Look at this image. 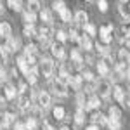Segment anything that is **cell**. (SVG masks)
Returning a JSON list of instances; mask_svg holds the SVG:
<instances>
[{
    "label": "cell",
    "mask_w": 130,
    "mask_h": 130,
    "mask_svg": "<svg viewBox=\"0 0 130 130\" xmlns=\"http://www.w3.org/2000/svg\"><path fill=\"white\" fill-rule=\"evenodd\" d=\"M50 87L54 90V94H57V95H62V97L68 95V83L61 78H54L50 82Z\"/></svg>",
    "instance_id": "obj_1"
},
{
    "label": "cell",
    "mask_w": 130,
    "mask_h": 130,
    "mask_svg": "<svg viewBox=\"0 0 130 130\" xmlns=\"http://www.w3.org/2000/svg\"><path fill=\"white\" fill-rule=\"evenodd\" d=\"M99 38L104 45L111 43L113 40V24H106V26H101L99 28Z\"/></svg>",
    "instance_id": "obj_2"
},
{
    "label": "cell",
    "mask_w": 130,
    "mask_h": 130,
    "mask_svg": "<svg viewBox=\"0 0 130 130\" xmlns=\"http://www.w3.org/2000/svg\"><path fill=\"white\" fill-rule=\"evenodd\" d=\"M40 71L45 78H50L52 76V71H54V61L49 59V57L40 59Z\"/></svg>",
    "instance_id": "obj_3"
},
{
    "label": "cell",
    "mask_w": 130,
    "mask_h": 130,
    "mask_svg": "<svg viewBox=\"0 0 130 130\" xmlns=\"http://www.w3.org/2000/svg\"><path fill=\"white\" fill-rule=\"evenodd\" d=\"M50 52H52V56L57 57L61 62L66 59V50H64V45H62L61 42H54V43L50 45Z\"/></svg>",
    "instance_id": "obj_4"
},
{
    "label": "cell",
    "mask_w": 130,
    "mask_h": 130,
    "mask_svg": "<svg viewBox=\"0 0 130 130\" xmlns=\"http://www.w3.org/2000/svg\"><path fill=\"white\" fill-rule=\"evenodd\" d=\"M97 92H99V97L108 99V97L111 95V92H113V87H111L109 82H99V85H97Z\"/></svg>",
    "instance_id": "obj_5"
},
{
    "label": "cell",
    "mask_w": 130,
    "mask_h": 130,
    "mask_svg": "<svg viewBox=\"0 0 130 130\" xmlns=\"http://www.w3.org/2000/svg\"><path fill=\"white\" fill-rule=\"evenodd\" d=\"M50 102H52V99H50L49 92H45V90L38 92V108H42V109L45 111L47 108H50Z\"/></svg>",
    "instance_id": "obj_6"
},
{
    "label": "cell",
    "mask_w": 130,
    "mask_h": 130,
    "mask_svg": "<svg viewBox=\"0 0 130 130\" xmlns=\"http://www.w3.org/2000/svg\"><path fill=\"white\" fill-rule=\"evenodd\" d=\"M70 59H71V62L75 64V68H76V70H82V66H83V57H82V54H80L76 49L71 50Z\"/></svg>",
    "instance_id": "obj_7"
},
{
    "label": "cell",
    "mask_w": 130,
    "mask_h": 130,
    "mask_svg": "<svg viewBox=\"0 0 130 130\" xmlns=\"http://www.w3.org/2000/svg\"><path fill=\"white\" fill-rule=\"evenodd\" d=\"M118 64L121 66H130V52L127 49H120L118 50Z\"/></svg>",
    "instance_id": "obj_8"
},
{
    "label": "cell",
    "mask_w": 130,
    "mask_h": 130,
    "mask_svg": "<svg viewBox=\"0 0 130 130\" xmlns=\"http://www.w3.org/2000/svg\"><path fill=\"white\" fill-rule=\"evenodd\" d=\"M113 97H115V101L116 102H125V90H123V87H120V85H113Z\"/></svg>",
    "instance_id": "obj_9"
},
{
    "label": "cell",
    "mask_w": 130,
    "mask_h": 130,
    "mask_svg": "<svg viewBox=\"0 0 130 130\" xmlns=\"http://www.w3.org/2000/svg\"><path fill=\"white\" fill-rule=\"evenodd\" d=\"M30 102H31V97H28L26 94H21L19 99H18V106H19V109H21V111H28V109L31 108Z\"/></svg>",
    "instance_id": "obj_10"
},
{
    "label": "cell",
    "mask_w": 130,
    "mask_h": 130,
    "mask_svg": "<svg viewBox=\"0 0 130 130\" xmlns=\"http://www.w3.org/2000/svg\"><path fill=\"white\" fill-rule=\"evenodd\" d=\"M118 10H120L123 21L130 23V7H128V4H127V2H120V4H118Z\"/></svg>",
    "instance_id": "obj_11"
},
{
    "label": "cell",
    "mask_w": 130,
    "mask_h": 130,
    "mask_svg": "<svg viewBox=\"0 0 130 130\" xmlns=\"http://www.w3.org/2000/svg\"><path fill=\"white\" fill-rule=\"evenodd\" d=\"M78 43H80L82 49L87 50V52H90V50H92V47H94V43H92V40H90L89 35H82L80 40H78Z\"/></svg>",
    "instance_id": "obj_12"
},
{
    "label": "cell",
    "mask_w": 130,
    "mask_h": 130,
    "mask_svg": "<svg viewBox=\"0 0 130 130\" xmlns=\"http://www.w3.org/2000/svg\"><path fill=\"white\" fill-rule=\"evenodd\" d=\"M75 23L78 24V26H85L87 24V21H89V16H87V12L85 10H78L76 14H75Z\"/></svg>",
    "instance_id": "obj_13"
},
{
    "label": "cell",
    "mask_w": 130,
    "mask_h": 130,
    "mask_svg": "<svg viewBox=\"0 0 130 130\" xmlns=\"http://www.w3.org/2000/svg\"><path fill=\"white\" fill-rule=\"evenodd\" d=\"M99 106H101L99 95H92V97L87 101V104H85V108H83V109H85V111H90V109H95V108H99Z\"/></svg>",
    "instance_id": "obj_14"
},
{
    "label": "cell",
    "mask_w": 130,
    "mask_h": 130,
    "mask_svg": "<svg viewBox=\"0 0 130 130\" xmlns=\"http://www.w3.org/2000/svg\"><path fill=\"white\" fill-rule=\"evenodd\" d=\"M16 62H18V68H19V70L24 73V76H26V75H28V73L31 71V68L28 66V62H26V57H24V56H19Z\"/></svg>",
    "instance_id": "obj_15"
},
{
    "label": "cell",
    "mask_w": 130,
    "mask_h": 130,
    "mask_svg": "<svg viewBox=\"0 0 130 130\" xmlns=\"http://www.w3.org/2000/svg\"><path fill=\"white\" fill-rule=\"evenodd\" d=\"M83 82H85V80H83V76H82V75H75V76H71V80H70L68 85H71L75 90H80Z\"/></svg>",
    "instance_id": "obj_16"
},
{
    "label": "cell",
    "mask_w": 130,
    "mask_h": 130,
    "mask_svg": "<svg viewBox=\"0 0 130 130\" xmlns=\"http://www.w3.org/2000/svg\"><path fill=\"white\" fill-rule=\"evenodd\" d=\"M7 47H9L12 52H16V50L21 49V40H19V38H16V37H10L9 40H7Z\"/></svg>",
    "instance_id": "obj_17"
},
{
    "label": "cell",
    "mask_w": 130,
    "mask_h": 130,
    "mask_svg": "<svg viewBox=\"0 0 130 130\" xmlns=\"http://www.w3.org/2000/svg\"><path fill=\"white\" fill-rule=\"evenodd\" d=\"M97 71H99L101 76H108V75H109V71H111V68H109V66H108V64H106L102 59H101L99 62H97Z\"/></svg>",
    "instance_id": "obj_18"
},
{
    "label": "cell",
    "mask_w": 130,
    "mask_h": 130,
    "mask_svg": "<svg viewBox=\"0 0 130 130\" xmlns=\"http://www.w3.org/2000/svg\"><path fill=\"white\" fill-rule=\"evenodd\" d=\"M90 120L94 121V123H99V125H108V120H109V118H106V116L101 115V113H94V115L90 116Z\"/></svg>",
    "instance_id": "obj_19"
},
{
    "label": "cell",
    "mask_w": 130,
    "mask_h": 130,
    "mask_svg": "<svg viewBox=\"0 0 130 130\" xmlns=\"http://www.w3.org/2000/svg\"><path fill=\"white\" fill-rule=\"evenodd\" d=\"M26 82L30 83V85H37V82H38V70L35 68V70H31L28 75H26Z\"/></svg>",
    "instance_id": "obj_20"
},
{
    "label": "cell",
    "mask_w": 130,
    "mask_h": 130,
    "mask_svg": "<svg viewBox=\"0 0 130 130\" xmlns=\"http://www.w3.org/2000/svg\"><path fill=\"white\" fill-rule=\"evenodd\" d=\"M54 33H56V31L52 30L49 24H45V26H42L40 30H38V37H45V38H50V37H52Z\"/></svg>",
    "instance_id": "obj_21"
},
{
    "label": "cell",
    "mask_w": 130,
    "mask_h": 130,
    "mask_svg": "<svg viewBox=\"0 0 130 130\" xmlns=\"http://www.w3.org/2000/svg\"><path fill=\"white\" fill-rule=\"evenodd\" d=\"M23 21L26 23V26H33V23L37 21V16H35L33 12H30V10H26V12L23 14Z\"/></svg>",
    "instance_id": "obj_22"
},
{
    "label": "cell",
    "mask_w": 130,
    "mask_h": 130,
    "mask_svg": "<svg viewBox=\"0 0 130 130\" xmlns=\"http://www.w3.org/2000/svg\"><path fill=\"white\" fill-rule=\"evenodd\" d=\"M108 115H109V120H118L120 121V118H121V111H120V108H116V106H111L109 111H108Z\"/></svg>",
    "instance_id": "obj_23"
},
{
    "label": "cell",
    "mask_w": 130,
    "mask_h": 130,
    "mask_svg": "<svg viewBox=\"0 0 130 130\" xmlns=\"http://www.w3.org/2000/svg\"><path fill=\"white\" fill-rule=\"evenodd\" d=\"M0 26H2V37L9 40V38H10V33H12L10 24H9V23H5V21H2V23H0Z\"/></svg>",
    "instance_id": "obj_24"
},
{
    "label": "cell",
    "mask_w": 130,
    "mask_h": 130,
    "mask_svg": "<svg viewBox=\"0 0 130 130\" xmlns=\"http://www.w3.org/2000/svg\"><path fill=\"white\" fill-rule=\"evenodd\" d=\"M40 19L45 23V24H50L52 23V14H50L49 9H42L40 10Z\"/></svg>",
    "instance_id": "obj_25"
},
{
    "label": "cell",
    "mask_w": 130,
    "mask_h": 130,
    "mask_svg": "<svg viewBox=\"0 0 130 130\" xmlns=\"http://www.w3.org/2000/svg\"><path fill=\"white\" fill-rule=\"evenodd\" d=\"M52 115H54V118H56V120H64V116H66L64 108H61V106H56V108L52 109Z\"/></svg>",
    "instance_id": "obj_26"
},
{
    "label": "cell",
    "mask_w": 130,
    "mask_h": 130,
    "mask_svg": "<svg viewBox=\"0 0 130 130\" xmlns=\"http://www.w3.org/2000/svg\"><path fill=\"white\" fill-rule=\"evenodd\" d=\"M24 37H28V38H35V37H38V30H35L33 26H24Z\"/></svg>",
    "instance_id": "obj_27"
},
{
    "label": "cell",
    "mask_w": 130,
    "mask_h": 130,
    "mask_svg": "<svg viewBox=\"0 0 130 130\" xmlns=\"http://www.w3.org/2000/svg\"><path fill=\"white\" fill-rule=\"evenodd\" d=\"M4 89H5V92H7V97H9V101L16 97V87H14L12 83H5V85H4Z\"/></svg>",
    "instance_id": "obj_28"
},
{
    "label": "cell",
    "mask_w": 130,
    "mask_h": 130,
    "mask_svg": "<svg viewBox=\"0 0 130 130\" xmlns=\"http://www.w3.org/2000/svg\"><path fill=\"white\" fill-rule=\"evenodd\" d=\"M83 30L87 31V35H89L90 38H92V37H95V35H97V28H95V26H94V24H92V23H87V24H85V26H83Z\"/></svg>",
    "instance_id": "obj_29"
},
{
    "label": "cell",
    "mask_w": 130,
    "mask_h": 130,
    "mask_svg": "<svg viewBox=\"0 0 130 130\" xmlns=\"http://www.w3.org/2000/svg\"><path fill=\"white\" fill-rule=\"evenodd\" d=\"M10 52H12V50L7 47V43H5V45H0V56L4 57V61H9L10 59Z\"/></svg>",
    "instance_id": "obj_30"
},
{
    "label": "cell",
    "mask_w": 130,
    "mask_h": 130,
    "mask_svg": "<svg viewBox=\"0 0 130 130\" xmlns=\"http://www.w3.org/2000/svg\"><path fill=\"white\" fill-rule=\"evenodd\" d=\"M75 121H76V125H82V123L85 121V109H82V108H78V111H76V115H75Z\"/></svg>",
    "instance_id": "obj_31"
},
{
    "label": "cell",
    "mask_w": 130,
    "mask_h": 130,
    "mask_svg": "<svg viewBox=\"0 0 130 130\" xmlns=\"http://www.w3.org/2000/svg\"><path fill=\"white\" fill-rule=\"evenodd\" d=\"M28 10L33 12V14H35L37 10H42L40 9V2H37V0H30V2H28Z\"/></svg>",
    "instance_id": "obj_32"
},
{
    "label": "cell",
    "mask_w": 130,
    "mask_h": 130,
    "mask_svg": "<svg viewBox=\"0 0 130 130\" xmlns=\"http://www.w3.org/2000/svg\"><path fill=\"white\" fill-rule=\"evenodd\" d=\"M95 49L99 50V54L101 56H102V57H104V56H108V54H109V47H108V45H104V43H99V42H97V43H95Z\"/></svg>",
    "instance_id": "obj_33"
},
{
    "label": "cell",
    "mask_w": 130,
    "mask_h": 130,
    "mask_svg": "<svg viewBox=\"0 0 130 130\" xmlns=\"http://www.w3.org/2000/svg\"><path fill=\"white\" fill-rule=\"evenodd\" d=\"M59 16H61V21L62 23H71V10L70 9H64Z\"/></svg>",
    "instance_id": "obj_34"
},
{
    "label": "cell",
    "mask_w": 130,
    "mask_h": 130,
    "mask_svg": "<svg viewBox=\"0 0 130 130\" xmlns=\"http://www.w3.org/2000/svg\"><path fill=\"white\" fill-rule=\"evenodd\" d=\"M26 130H37V120L35 118H31V116H28V120H26Z\"/></svg>",
    "instance_id": "obj_35"
},
{
    "label": "cell",
    "mask_w": 130,
    "mask_h": 130,
    "mask_svg": "<svg viewBox=\"0 0 130 130\" xmlns=\"http://www.w3.org/2000/svg\"><path fill=\"white\" fill-rule=\"evenodd\" d=\"M108 127H109V130H120L121 123L118 120H108Z\"/></svg>",
    "instance_id": "obj_36"
},
{
    "label": "cell",
    "mask_w": 130,
    "mask_h": 130,
    "mask_svg": "<svg viewBox=\"0 0 130 130\" xmlns=\"http://www.w3.org/2000/svg\"><path fill=\"white\" fill-rule=\"evenodd\" d=\"M31 54H37V45L28 43V45L24 47V56H31Z\"/></svg>",
    "instance_id": "obj_37"
},
{
    "label": "cell",
    "mask_w": 130,
    "mask_h": 130,
    "mask_svg": "<svg viewBox=\"0 0 130 130\" xmlns=\"http://www.w3.org/2000/svg\"><path fill=\"white\" fill-rule=\"evenodd\" d=\"M82 76H83V80L89 82V83H94V82H95V80H94V73H92V71H89V70L83 71V73H82Z\"/></svg>",
    "instance_id": "obj_38"
},
{
    "label": "cell",
    "mask_w": 130,
    "mask_h": 130,
    "mask_svg": "<svg viewBox=\"0 0 130 130\" xmlns=\"http://www.w3.org/2000/svg\"><path fill=\"white\" fill-rule=\"evenodd\" d=\"M7 5H9L12 10H16V12H19V10H21V2H16V0H9V2H7Z\"/></svg>",
    "instance_id": "obj_39"
},
{
    "label": "cell",
    "mask_w": 130,
    "mask_h": 130,
    "mask_svg": "<svg viewBox=\"0 0 130 130\" xmlns=\"http://www.w3.org/2000/svg\"><path fill=\"white\" fill-rule=\"evenodd\" d=\"M54 35L57 37V40H59L61 43H62V42L68 38V35H66V31H64V30H56V33H54Z\"/></svg>",
    "instance_id": "obj_40"
},
{
    "label": "cell",
    "mask_w": 130,
    "mask_h": 130,
    "mask_svg": "<svg viewBox=\"0 0 130 130\" xmlns=\"http://www.w3.org/2000/svg\"><path fill=\"white\" fill-rule=\"evenodd\" d=\"M38 42H40L42 49H47V47L52 45V43H50V38H45V37H38Z\"/></svg>",
    "instance_id": "obj_41"
},
{
    "label": "cell",
    "mask_w": 130,
    "mask_h": 130,
    "mask_svg": "<svg viewBox=\"0 0 130 130\" xmlns=\"http://www.w3.org/2000/svg\"><path fill=\"white\" fill-rule=\"evenodd\" d=\"M68 35H70V38L73 42H78V40H80V35H78V30H76V28H71Z\"/></svg>",
    "instance_id": "obj_42"
},
{
    "label": "cell",
    "mask_w": 130,
    "mask_h": 130,
    "mask_svg": "<svg viewBox=\"0 0 130 130\" xmlns=\"http://www.w3.org/2000/svg\"><path fill=\"white\" fill-rule=\"evenodd\" d=\"M52 7H54V10H57L59 14H61V12H62L64 9H66L64 2H61V0H59V2H54V4H52Z\"/></svg>",
    "instance_id": "obj_43"
},
{
    "label": "cell",
    "mask_w": 130,
    "mask_h": 130,
    "mask_svg": "<svg viewBox=\"0 0 130 130\" xmlns=\"http://www.w3.org/2000/svg\"><path fill=\"white\" fill-rule=\"evenodd\" d=\"M7 101H9L7 92H5V89H4V85H0V102H2V104H5Z\"/></svg>",
    "instance_id": "obj_44"
},
{
    "label": "cell",
    "mask_w": 130,
    "mask_h": 130,
    "mask_svg": "<svg viewBox=\"0 0 130 130\" xmlns=\"http://www.w3.org/2000/svg\"><path fill=\"white\" fill-rule=\"evenodd\" d=\"M97 7H99L101 12H106L108 10V2L106 0H101V2H97Z\"/></svg>",
    "instance_id": "obj_45"
},
{
    "label": "cell",
    "mask_w": 130,
    "mask_h": 130,
    "mask_svg": "<svg viewBox=\"0 0 130 130\" xmlns=\"http://www.w3.org/2000/svg\"><path fill=\"white\" fill-rule=\"evenodd\" d=\"M42 130H54V128H52V125H50L47 120H43V123H42Z\"/></svg>",
    "instance_id": "obj_46"
},
{
    "label": "cell",
    "mask_w": 130,
    "mask_h": 130,
    "mask_svg": "<svg viewBox=\"0 0 130 130\" xmlns=\"http://www.w3.org/2000/svg\"><path fill=\"white\" fill-rule=\"evenodd\" d=\"M14 130H26V125H23V123H19V121H16V123H14Z\"/></svg>",
    "instance_id": "obj_47"
},
{
    "label": "cell",
    "mask_w": 130,
    "mask_h": 130,
    "mask_svg": "<svg viewBox=\"0 0 130 130\" xmlns=\"http://www.w3.org/2000/svg\"><path fill=\"white\" fill-rule=\"evenodd\" d=\"M24 92H26V83L21 82V83H19V95H21V94H24Z\"/></svg>",
    "instance_id": "obj_48"
},
{
    "label": "cell",
    "mask_w": 130,
    "mask_h": 130,
    "mask_svg": "<svg viewBox=\"0 0 130 130\" xmlns=\"http://www.w3.org/2000/svg\"><path fill=\"white\" fill-rule=\"evenodd\" d=\"M0 80H5V71H4V68H0Z\"/></svg>",
    "instance_id": "obj_49"
},
{
    "label": "cell",
    "mask_w": 130,
    "mask_h": 130,
    "mask_svg": "<svg viewBox=\"0 0 130 130\" xmlns=\"http://www.w3.org/2000/svg\"><path fill=\"white\" fill-rule=\"evenodd\" d=\"M85 130H99V127H97V125H89Z\"/></svg>",
    "instance_id": "obj_50"
},
{
    "label": "cell",
    "mask_w": 130,
    "mask_h": 130,
    "mask_svg": "<svg viewBox=\"0 0 130 130\" xmlns=\"http://www.w3.org/2000/svg\"><path fill=\"white\" fill-rule=\"evenodd\" d=\"M125 76H127V80L130 82V66H128V70H127V75H125Z\"/></svg>",
    "instance_id": "obj_51"
},
{
    "label": "cell",
    "mask_w": 130,
    "mask_h": 130,
    "mask_svg": "<svg viewBox=\"0 0 130 130\" xmlns=\"http://www.w3.org/2000/svg\"><path fill=\"white\" fill-rule=\"evenodd\" d=\"M4 62H5V61H4V57H2V56H0V68H2V64H4Z\"/></svg>",
    "instance_id": "obj_52"
},
{
    "label": "cell",
    "mask_w": 130,
    "mask_h": 130,
    "mask_svg": "<svg viewBox=\"0 0 130 130\" xmlns=\"http://www.w3.org/2000/svg\"><path fill=\"white\" fill-rule=\"evenodd\" d=\"M125 101H127V104H128V106H130V94H128V95H127V99H125Z\"/></svg>",
    "instance_id": "obj_53"
},
{
    "label": "cell",
    "mask_w": 130,
    "mask_h": 130,
    "mask_svg": "<svg viewBox=\"0 0 130 130\" xmlns=\"http://www.w3.org/2000/svg\"><path fill=\"white\" fill-rule=\"evenodd\" d=\"M59 130H70V127H66V125H64V127H61Z\"/></svg>",
    "instance_id": "obj_54"
},
{
    "label": "cell",
    "mask_w": 130,
    "mask_h": 130,
    "mask_svg": "<svg viewBox=\"0 0 130 130\" xmlns=\"http://www.w3.org/2000/svg\"><path fill=\"white\" fill-rule=\"evenodd\" d=\"M4 12V7H2V2H0V14Z\"/></svg>",
    "instance_id": "obj_55"
},
{
    "label": "cell",
    "mask_w": 130,
    "mask_h": 130,
    "mask_svg": "<svg viewBox=\"0 0 130 130\" xmlns=\"http://www.w3.org/2000/svg\"><path fill=\"white\" fill-rule=\"evenodd\" d=\"M127 47H128V49H130V40H127Z\"/></svg>",
    "instance_id": "obj_56"
},
{
    "label": "cell",
    "mask_w": 130,
    "mask_h": 130,
    "mask_svg": "<svg viewBox=\"0 0 130 130\" xmlns=\"http://www.w3.org/2000/svg\"><path fill=\"white\" fill-rule=\"evenodd\" d=\"M0 37H2V26H0Z\"/></svg>",
    "instance_id": "obj_57"
},
{
    "label": "cell",
    "mask_w": 130,
    "mask_h": 130,
    "mask_svg": "<svg viewBox=\"0 0 130 130\" xmlns=\"http://www.w3.org/2000/svg\"><path fill=\"white\" fill-rule=\"evenodd\" d=\"M128 7H130V4H128Z\"/></svg>",
    "instance_id": "obj_58"
}]
</instances>
